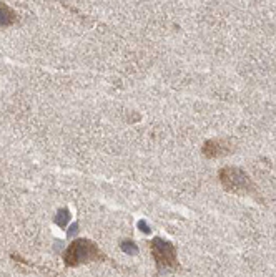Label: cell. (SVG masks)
<instances>
[{
    "mask_svg": "<svg viewBox=\"0 0 276 277\" xmlns=\"http://www.w3.org/2000/svg\"><path fill=\"white\" fill-rule=\"evenodd\" d=\"M105 254L90 239H75L64 253V262L67 267H78L82 264L105 261Z\"/></svg>",
    "mask_w": 276,
    "mask_h": 277,
    "instance_id": "6da1fadb",
    "label": "cell"
},
{
    "mask_svg": "<svg viewBox=\"0 0 276 277\" xmlns=\"http://www.w3.org/2000/svg\"><path fill=\"white\" fill-rule=\"evenodd\" d=\"M218 178L221 186L228 192H235L240 196H256L258 192V188L254 186L252 178L240 168H223V170H220Z\"/></svg>",
    "mask_w": 276,
    "mask_h": 277,
    "instance_id": "7a4b0ae2",
    "label": "cell"
},
{
    "mask_svg": "<svg viewBox=\"0 0 276 277\" xmlns=\"http://www.w3.org/2000/svg\"><path fill=\"white\" fill-rule=\"evenodd\" d=\"M150 251H152L153 261L157 264V269H180L177 247L170 241L161 237H153L150 241Z\"/></svg>",
    "mask_w": 276,
    "mask_h": 277,
    "instance_id": "3957f363",
    "label": "cell"
},
{
    "mask_svg": "<svg viewBox=\"0 0 276 277\" xmlns=\"http://www.w3.org/2000/svg\"><path fill=\"white\" fill-rule=\"evenodd\" d=\"M233 145L230 140H208L207 143L203 145V154L207 158H220V156H225V154L231 153Z\"/></svg>",
    "mask_w": 276,
    "mask_h": 277,
    "instance_id": "277c9868",
    "label": "cell"
},
{
    "mask_svg": "<svg viewBox=\"0 0 276 277\" xmlns=\"http://www.w3.org/2000/svg\"><path fill=\"white\" fill-rule=\"evenodd\" d=\"M17 19H19V17H17V14L10 7L5 5V3H0V28L14 25L17 22Z\"/></svg>",
    "mask_w": 276,
    "mask_h": 277,
    "instance_id": "5b68a950",
    "label": "cell"
},
{
    "mask_svg": "<svg viewBox=\"0 0 276 277\" xmlns=\"http://www.w3.org/2000/svg\"><path fill=\"white\" fill-rule=\"evenodd\" d=\"M70 221V211L67 208H62V209H58V213H57V217H55V222L60 228H65L67 226V222Z\"/></svg>",
    "mask_w": 276,
    "mask_h": 277,
    "instance_id": "8992f818",
    "label": "cell"
},
{
    "mask_svg": "<svg viewBox=\"0 0 276 277\" xmlns=\"http://www.w3.org/2000/svg\"><path fill=\"white\" fill-rule=\"evenodd\" d=\"M120 247H122V251H125V253L130 254V256L138 254V246L133 241H130V239H125V241H122Z\"/></svg>",
    "mask_w": 276,
    "mask_h": 277,
    "instance_id": "52a82bcc",
    "label": "cell"
},
{
    "mask_svg": "<svg viewBox=\"0 0 276 277\" xmlns=\"http://www.w3.org/2000/svg\"><path fill=\"white\" fill-rule=\"evenodd\" d=\"M138 228H141V231H143L145 234L150 233V228H148V224H146L145 221H138Z\"/></svg>",
    "mask_w": 276,
    "mask_h": 277,
    "instance_id": "ba28073f",
    "label": "cell"
}]
</instances>
